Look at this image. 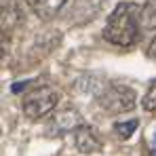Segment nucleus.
<instances>
[{
	"label": "nucleus",
	"mask_w": 156,
	"mask_h": 156,
	"mask_svg": "<svg viewBox=\"0 0 156 156\" xmlns=\"http://www.w3.org/2000/svg\"><path fill=\"white\" fill-rule=\"evenodd\" d=\"M141 11L144 6L135 2H120L110 13L104 27V38L114 47H133L141 34Z\"/></svg>",
	"instance_id": "obj_1"
},
{
	"label": "nucleus",
	"mask_w": 156,
	"mask_h": 156,
	"mask_svg": "<svg viewBox=\"0 0 156 156\" xmlns=\"http://www.w3.org/2000/svg\"><path fill=\"white\" fill-rule=\"evenodd\" d=\"M59 101V91L53 87H36L23 97V114L32 120L47 116Z\"/></svg>",
	"instance_id": "obj_2"
},
{
	"label": "nucleus",
	"mask_w": 156,
	"mask_h": 156,
	"mask_svg": "<svg viewBox=\"0 0 156 156\" xmlns=\"http://www.w3.org/2000/svg\"><path fill=\"white\" fill-rule=\"evenodd\" d=\"M135 101H137L135 91L131 87H125V84H112L99 95V105L110 114L131 112L135 108Z\"/></svg>",
	"instance_id": "obj_3"
},
{
	"label": "nucleus",
	"mask_w": 156,
	"mask_h": 156,
	"mask_svg": "<svg viewBox=\"0 0 156 156\" xmlns=\"http://www.w3.org/2000/svg\"><path fill=\"white\" fill-rule=\"evenodd\" d=\"M74 141H76L78 152H82V154H93V152H99L101 150L99 135L95 133L93 127H89V125L76 127V131H74Z\"/></svg>",
	"instance_id": "obj_4"
},
{
	"label": "nucleus",
	"mask_w": 156,
	"mask_h": 156,
	"mask_svg": "<svg viewBox=\"0 0 156 156\" xmlns=\"http://www.w3.org/2000/svg\"><path fill=\"white\" fill-rule=\"evenodd\" d=\"M30 9L36 13L40 19H53L66 4V0H27Z\"/></svg>",
	"instance_id": "obj_5"
},
{
	"label": "nucleus",
	"mask_w": 156,
	"mask_h": 156,
	"mask_svg": "<svg viewBox=\"0 0 156 156\" xmlns=\"http://www.w3.org/2000/svg\"><path fill=\"white\" fill-rule=\"evenodd\" d=\"M141 23L148 30H156V0H146L141 11Z\"/></svg>",
	"instance_id": "obj_6"
},
{
	"label": "nucleus",
	"mask_w": 156,
	"mask_h": 156,
	"mask_svg": "<svg viewBox=\"0 0 156 156\" xmlns=\"http://www.w3.org/2000/svg\"><path fill=\"white\" fill-rule=\"evenodd\" d=\"M137 127H139V122H137L135 118H131L129 122H116V125H114V131H116V135H118L120 139H127V137H131V135L135 133Z\"/></svg>",
	"instance_id": "obj_7"
},
{
	"label": "nucleus",
	"mask_w": 156,
	"mask_h": 156,
	"mask_svg": "<svg viewBox=\"0 0 156 156\" xmlns=\"http://www.w3.org/2000/svg\"><path fill=\"white\" fill-rule=\"evenodd\" d=\"M141 105H144V110H148V112H156V80H152V84L148 87Z\"/></svg>",
	"instance_id": "obj_8"
},
{
	"label": "nucleus",
	"mask_w": 156,
	"mask_h": 156,
	"mask_svg": "<svg viewBox=\"0 0 156 156\" xmlns=\"http://www.w3.org/2000/svg\"><path fill=\"white\" fill-rule=\"evenodd\" d=\"M148 150H150V156H156V131L152 133V137L148 141Z\"/></svg>",
	"instance_id": "obj_9"
},
{
	"label": "nucleus",
	"mask_w": 156,
	"mask_h": 156,
	"mask_svg": "<svg viewBox=\"0 0 156 156\" xmlns=\"http://www.w3.org/2000/svg\"><path fill=\"white\" fill-rule=\"evenodd\" d=\"M148 53H150L152 57H156V36H154V40L150 42V47H148Z\"/></svg>",
	"instance_id": "obj_10"
}]
</instances>
